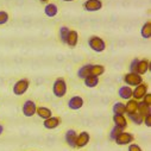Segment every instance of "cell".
I'll return each instance as SVG.
<instances>
[{
	"mask_svg": "<svg viewBox=\"0 0 151 151\" xmlns=\"http://www.w3.org/2000/svg\"><path fill=\"white\" fill-rule=\"evenodd\" d=\"M88 45L95 52H102L106 49L105 41L101 38V37H99V36H92L91 38L88 40Z\"/></svg>",
	"mask_w": 151,
	"mask_h": 151,
	"instance_id": "1",
	"label": "cell"
},
{
	"mask_svg": "<svg viewBox=\"0 0 151 151\" xmlns=\"http://www.w3.org/2000/svg\"><path fill=\"white\" fill-rule=\"evenodd\" d=\"M52 92L55 94V96L57 98H63L67 93V82L64 79H57L54 85H52Z\"/></svg>",
	"mask_w": 151,
	"mask_h": 151,
	"instance_id": "2",
	"label": "cell"
},
{
	"mask_svg": "<svg viewBox=\"0 0 151 151\" xmlns=\"http://www.w3.org/2000/svg\"><path fill=\"white\" fill-rule=\"evenodd\" d=\"M124 82L130 87H132V86L136 87V86H138V85H140L143 82V76L139 75V74H137V73H131L130 71V73L125 74Z\"/></svg>",
	"mask_w": 151,
	"mask_h": 151,
	"instance_id": "3",
	"label": "cell"
},
{
	"mask_svg": "<svg viewBox=\"0 0 151 151\" xmlns=\"http://www.w3.org/2000/svg\"><path fill=\"white\" fill-rule=\"evenodd\" d=\"M29 86H30V81L27 79H22V80L17 81L14 83V86H13V93L16 95H23L29 89Z\"/></svg>",
	"mask_w": 151,
	"mask_h": 151,
	"instance_id": "4",
	"label": "cell"
},
{
	"mask_svg": "<svg viewBox=\"0 0 151 151\" xmlns=\"http://www.w3.org/2000/svg\"><path fill=\"white\" fill-rule=\"evenodd\" d=\"M147 89H149V87L144 82H142L140 85L136 86L134 89H132V99H134L137 101H140L144 98V95L147 93Z\"/></svg>",
	"mask_w": 151,
	"mask_h": 151,
	"instance_id": "5",
	"label": "cell"
},
{
	"mask_svg": "<svg viewBox=\"0 0 151 151\" xmlns=\"http://www.w3.org/2000/svg\"><path fill=\"white\" fill-rule=\"evenodd\" d=\"M134 140V137L132 133H129V132H125V131H122L117 138L114 139V142L118 144V145H129L130 143H132Z\"/></svg>",
	"mask_w": 151,
	"mask_h": 151,
	"instance_id": "6",
	"label": "cell"
},
{
	"mask_svg": "<svg viewBox=\"0 0 151 151\" xmlns=\"http://www.w3.org/2000/svg\"><path fill=\"white\" fill-rule=\"evenodd\" d=\"M36 109H37V106L36 104L32 101V100H26L23 105V114L25 117H33L36 114Z\"/></svg>",
	"mask_w": 151,
	"mask_h": 151,
	"instance_id": "7",
	"label": "cell"
},
{
	"mask_svg": "<svg viewBox=\"0 0 151 151\" xmlns=\"http://www.w3.org/2000/svg\"><path fill=\"white\" fill-rule=\"evenodd\" d=\"M83 9L88 12H95L102 9V1L101 0H87L83 3Z\"/></svg>",
	"mask_w": 151,
	"mask_h": 151,
	"instance_id": "8",
	"label": "cell"
},
{
	"mask_svg": "<svg viewBox=\"0 0 151 151\" xmlns=\"http://www.w3.org/2000/svg\"><path fill=\"white\" fill-rule=\"evenodd\" d=\"M82 106H83V99L81 96H79V95L70 98L69 101H68V107L70 109H74V111L80 109Z\"/></svg>",
	"mask_w": 151,
	"mask_h": 151,
	"instance_id": "9",
	"label": "cell"
},
{
	"mask_svg": "<svg viewBox=\"0 0 151 151\" xmlns=\"http://www.w3.org/2000/svg\"><path fill=\"white\" fill-rule=\"evenodd\" d=\"M91 136L87 131H82L80 134H78L76 138V147H85L88 143H89Z\"/></svg>",
	"mask_w": 151,
	"mask_h": 151,
	"instance_id": "10",
	"label": "cell"
},
{
	"mask_svg": "<svg viewBox=\"0 0 151 151\" xmlns=\"http://www.w3.org/2000/svg\"><path fill=\"white\" fill-rule=\"evenodd\" d=\"M60 124H61V118H58V117H50V118L45 119L43 123L44 127L48 130H54V129L58 127Z\"/></svg>",
	"mask_w": 151,
	"mask_h": 151,
	"instance_id": "11",
	"label": "cell"
},
{
	"mask_svg": "<svg viewBox=\"0 0 151 151\" xmlns=\"http://www.w3.org/2000/svg\"><path fill=\"white\" fill-rule=\"evenodd\" d=\"M76 138L78 133L75 130H68L65 133V142L70 147H76Z\"/></svg>",
	"mask_w": 151,
	"mask_h": 151,
	"instance_id": "12",
	"label": "cell"
},
{
	"mask_svg": "<svg viewBox=\"0 0 151 151\" xmlns=\"http://www.w3.org/2000/svg\"><path fill=\"white\" fill-rule=\"evenodd\" d=\"M151 64L147 60H139L138 61V64H137V69H136V73L139 74V75H144L149 71Z\"/></svg>",
	"mask_w": 151,
	"mask_h": 151,
	"instance_id": "13",
	"label": "cell"
},
{
	"mask_svg": "<svg viewBox=\"0 0 151 151\" xmlns=\"http://www.w3.org/2000/svg\"><path fill=\"white\" fill-rule=\"evenodd\" d=\"M78 41H79V33H78V31L70 30L69 35L67 37L65 44H68L70 48H75V47H76V44H78Z\"/></svg>",
	"mask_w": 151,
	"mask_h": 151,
	"instance_id": "14",
	"label": "cell"
},
{
	"mask_svg": "<svg viewBox=\"0 0 151 151\" xmlns=\"http://www.w3.org/2000/svg\"><path fill=\"white\" fill-rule=\"evenodd\" d=\"M113 122H114V124H116L114 126L119 127L120 130H124L127 126V120L124 117V114H114L113 116Z\"/></svg>",
	"mask_w": 151,
	"mask_h": 151,
	"instance_id": "15",
	"label": "cell"
},
{
	"mask_svg": "<svg viewBox=\"0 0 151 151\" xmlns=\"http://www.w3.org/2000/svg\"><path fill=\"white\" fill-rule=\"evenodd\" d=\"M36 114L40 118H42L43 120H45V119L52 117V112H51V109H49L48 107H43V106H41V107H37V109H36Z\"/></svg>",
	"mask_w": 151,
	"mask_h": 151,
	"instance_id": "16",
	"label": "cell"
},
{
	"mask_svg": "<svg viewBox=\"0 0 151 151\" xmlns=\"http://www.w3.org/2000/svg\"><path fill=\"white\" fill-rule=\"evenodd\" d=\"M119 96L124 100H130L132 99V88L130 86H123L119 88V92H118Z\"/></svg>",
	"mask_w": 151,
	"mask_h": 151,
	"instance_id": "17",
	"label": "cell"
},
{
	"mask_svg": "<svg viewBox=\"0 0 151 151\" xmlns=\"http://www.w3.org/2000/svg\"><path fill=\"white\" fill-rule=\"evenodd\" d=\"M44 13H45V16H48V17H50V18L57 16V13H58V7H57V5L51 4V3H50V4H47L45 7H44Z\"/></svg>",
	"mask_w": 151,
	"mask_h": 151,
	"instance_id": "18",
	"label": "cell"
},
{
	"mask_svg": "<svg viewBox=\"0 0 151 151\" xmlns=\"http://www.w3.org/2000/svg\"><path fill=\"white\" fill-rule=\"evenodd\" d=\"M137 108H138V101H137V100H134V99L127 100V102H126V105H125V109H126L127 114H132V113H136V112H137Z\"/></svg>",
	"mask_w": 151,
	"mask_h": 151,
	"instance_id": "19",
	"label": "cell"
},
{
	"mask_svg": "<svg viewBox=\"0 0 151 151\" xmlns=\"http://www.w3.org/2000/svg\"><path fill=\"white\" fill-rule=\"evenodd\" d=\"M83 82H85V86L88 87V88H94L98 86L99 83V78L98 76H94V75H88L87 78L83 79Z\"/></svg>",
	"mask_w": 151,
	"mask_h": 151,
	"instance_id": "20",
	"label": "cell"
},
{
	"mask_svg": "<svg viewBox=\"0 0 151 151\" xmlns=\"http://www.w3.org/2000/svg\"><path fill=\"white\" fill-rule=\"evenodd\" d=\"M137 112L139 113L140 116L145 117L147 114H151V107L145 105L143 101H138V108H137Z\"/></svg>",
	"mask_w": 151,
	"mask_h": 151,
	"instance_id": "21",
	"label": "cell"
},
{
	"mask_svg": "<svg viewBox=\"0 0 151 151\" xmlns=\"http://www.w3.org/2000/svg\"><path fill=\"white\" fill-rule=\"evenodd\" d=\"M140 35H142L143 38H145V40H147V38H150V37H151V23H150V22H146V23L142 26V29H140Z\"/></svg>",
	"mask_w": 151,
	"mask_h": 151,
	"instance_id": "22",
	"label": "cell"
},
{
	"mask_svg": "<svg viewBox=\"0 0 151 151\" xmlns=\"http://www.w3.org/2000/svg\"><path fill=\"white\" fill-rule=\"evenodd\" d=\"M91 68H92V64H86V65L81 67L78 71V76L83 80L85 78L88 76V75H91Z\"/></svg>",
	"mask_w": 151,
	"mask_h": 151,
	"instance_id": "23",
	"label": "cell"
},
{
	"mask_svg": "<svg viewBox=\"0 0 151 151\" xmlns=\"http://www.w3.org/2000/svg\"><path fill=\"white\" fill-rule=\"evenodd\" d=\"M105 73V67L101 64H92L91 68V75H94V76H100Z\"/></svg>",
	"mask_w": 151,
	"mask_h": 151,
	"instance_id": "24",
	"label": "cell"
},
{
	"mask_svg": "<svg viewBox=\"0 0 151 151\" xmlns=\"http://www.w3.org/2000/svg\"><path fill=\"white\" fill-rule=\"evenodd\" d=\"M113 113L114 114H125L126 113V109H125V104L123 102H116L113 105Z\"/></svg>",
	"mask_w": 151,
	"mask_h": 151,
	"instance_id": "25",
	"label": "cell"
},
{
	"mask_svg": "<svg viewBox=\"0 0 151 151\" xmlns=\"http://www.w3.org/2000/svg\"><path fill=\"white\" fill-rule=\"evenodd\" d=\"M129 118L132 120V123H134L136 125H142L143 124V120H144V117L140 116L138 112L136 113H132V114H129Z\"/></svg>",
	"mask_w": 151,
	"mask_h": 151,
	"instance_id": "26",
	"label": "cell"
},
{
	"mask_svg": "<svg viewBox=\"0 0 151 151\" xmlns=\"http://www.w3.org/2000/svg\"><path fill=\"white\" fill-rule=\"evenodd\" d=\"M69 29L67 27V26H62L61 29H60V40H61V42L62 43H64L65 44V42H67V37H68V35H69Z\"/></svg>",
	"mask_w": 151,
	"mask_h": 151,
	"instance_id": "27",
	"label": "cell"
},
{
	"mask_svg": "<svg viewBox=\"0 0 151 151\" xmlns=\"http://www.w3.org/2000/svg\"><path fill=\"white\" fill-rule=\"evenodd\" d=\"M10 19V16L6 11H0V25H4L9 22Z\"/></svg>",
	"mask_w": 151,
	"mask_h": 151,
	"instance_id": "28",
	"label": "cell"
},
{
	"mask_svg": "<svg viewBox=\"0 0 151 151\" xmlns=\"http://www.w3.org/2000/svg\"><path fill=\"white\" fill-rule=\"evenodd\" d=\"M123 130H120L119 127H117V126H114V127H113L112 130H111V133H109V138L112 139V140H114L116 138H117V136L122 132Z\"/></svg>",
	"mask_w": 151,
	"mask_h": 151,
	"instance_id": "29",
	"label": "cell"
},
{
	"mask_svg": "<svg viewBox=\"0 0 151 151\" xmlns=\"http://www.w3.org/2000/svg\"><path fill=\"white\" fill-rule=\"evenodd\" d=\"M142 100H143V102H144L145 105H147V106L151 107V94H150V93H146Z\"/></svg>",
	"mask_w": 151,
	"mask_h": 151,
	"instance_id": "30",
	"label": "cell"
},
{
	"mask_svg": "<svg viewBox=\"0 0 151 151\" xmlns=\"http://www.w3.org/2000/svg\"><path fill=\"white\" fill-rule=\"evenodd\" d=\"M138 58H134L132 62H131V64H130V71L131 73H136V69H137V64H138Z\"/></svg>",
	"mask_w": 151,
	"mask_h": 151,
	"instance_id": "31",
	"label": "cell"
},
{
	"mask_svg": "<svg viewBox=\"0 0 151 151\" xmlns=\"http://www.w3.org/2000/svg\"><path fill=\"white\" fill-rule=\"evenodd\" d=\"M143 123H145V125H146L147 127H151V114H147V116H145V117H144V120H143Z\"/></svg>",
	"mask_w": 151,
	"mask_h": 151,
	"instance_id": "32",
	"label": "cell"
},
{
	"mask_svg": "<svg viewBox=\"0 0 151 151\" xmlns=\"http://www.w3.org/2000/svg\"><path fill=\"white\" fill-rule=\"evenodd\" d=\"M129 151H142V149H140V146L137 145V144H130Z\"/></svg>",
	"mask_w": 151,
	"mask_h": 151,
	"instance_id": "33",
	"label": "cell"
},
{
	"mask_svg": "<svg viewBox=\"0 0 151 151\" xmlns=\"http://www.w3.org/2000/svg\"><path fill=\"white\" fill-rule=\"evenodd\" d=\"M4 132V126L1 125V124H0V136H1V133Z\"/></svg>",
	"mask_w": 151,
	"mask_h": 151,
	"instance_id": "34",
	"label": "cell"
},
{
	"mask_svg": "<svg viewBox=\"0 0 151 151\" xmlns=\"http://www.w3.org/2000/svg\"><path fill=\"white\" fill-rule=\"evenodd\" d=\"M40 1H41V3H47L48 0H40Z\"/></svg>",
	"mask_w": 151,
	"mask_h": 151,
	"instance_id": "35",
	"label": "cell"
},
{
	"mask_svg": "<svg viewBox=\"0 0 151 151\" xmlns=\"http://www.w3.org/2000/svg\"><path fill=\"white\" fill-rule=\"evenodd\" d=\"M63 1H74V0H63Z\"/></svg>",
	"mask_w": 151,
	"mask_h": 151,
	"instance_id": "36",
	"label": "cell"
}]
</instances>
